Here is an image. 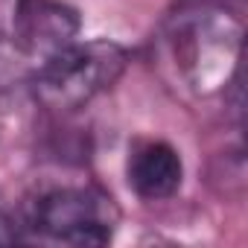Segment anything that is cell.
<instances>
[{"label": "cell", "mask_w": 248, "mask_h": 248, "mask_svg": "<svg viewBox=\"0 0 248 248\" xmlns=\"http://www.w3.org/2000/svg\"><path fill=\"white\" fill-rule=\"evenodd\" d=\"M129 53L108 38L70 41L32 76L35 96L53 111H76L108 91L126 70Z\"/></svg>", "instance_id": "1"}, {"label": "cell", "mask_w": 248, "mask_h": 248, "mask_svg": "<svg viewBox=\"0 0 248 248\" xmlns=\"http://www.w3.org/2000/svg\"><path fill=\"white\" fill-rule=\"evenodd\" d=\"M120 222L114 199L96 187H59L32 204L30 228L67 245H105Z\"/></svg>", "instance_id": "2"}, {"label": "cell", "mask_w": 248, "mask_h": 248, "mask_svg": "<svg viewBox=\"0 0 248 248\" xmlns=\"http://www.w3.org/2000/svg\"><path fill=\"white\" fill-rule=\"evenodd\" d=\"M76 9H70L62 0H15L9 35L18 44V50L30 59L35 73L50 56L67 47L76 38Z\"/></svg>", "instance_id": "3"}, {"label": "cell", "mask_w": 248, "mask_h": 248, "mask_svg": "<svg viewBox=\"0 0 248 248\" xmlns=\"http://www.w3.org/2000/svg\"><path fill=\"white\" fill-rule=\"evenodd\" d=\"M175 44H178V62L187 70L190 82L199 91H210L219 88V82L225 79L210 56H222L228 62H236L239 53V27L225 15L219 18V12H202V18L184 21L175 32Z\"/></svg>", "instance_id": "4"}, {"label": "cell", "mask_w": 248, "mask_h": 248, "mask_svg": "<svg viewBox=\"0 0 248 248\" xmlns=\"http://www.w3.org/2000/svg\"><path fill=\"white\" fill-rule=\"evenodd\" d=\"M129 184L140 199L158 202V199H170L184 178V164L175 146H170L167 140H146L140 146L132 149L129 155Z\"/></svg>", "instance_id": "5"}]
</instances>
